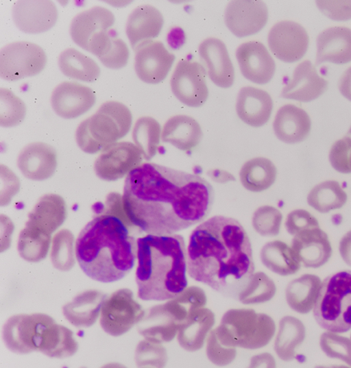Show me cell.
Listing matches in <instances>:
<instances>
[{
	"mask_svg": "<svg viewBox=\"0 0 351 368\" xmlns=\"http://www.w3.org/2000/svg\"><path fill=\"white\" fill-rule=\"evenodd\" d=\"M277 169L268 158L256 157L244 163L239 177L242 185L252 192H261L269 188L275 182Z\"/></svg>",
	"mask_w": 351,
	"mask_h": 368,
	"instance_id": "cell-35",
	"label": "cell"
},
{
	"mask_svg": "<svg viewBox=\"0 0 351 368\" xmlns=\"http://www.w3.org/2000/svg\"><path fill=\"white\" fill-rule=\"evenodd\" d=\"M339 89L346 98L351 101V66L348 67L340 77Z\"/></svg>",
	"mask_w": 351,
	"mask_h": 368,
	"instance_id": "cell-54",
	"label": "cell"
},
{
	"mask_svg": "<svg viewBox=\"0 0 351 368\" xmlns=\"http://www.w3.org/2000/svg\"><path fill=\"white\" fill-rule=\"evenodd\" d=\"M75 255L87 276L101 282H113L133 268L137 243L121 219L104 214L81 230L75 243Z\"/></svg>",
	"mask_w": 351,
	"mask_h": 368,
	"instance_id": "cell-3",
	"label": "cell"
},
{
	"mask_svg": "<svg viewBox=\"0 0 351 368\" xmlns=\"http://www.w3.org/2000/svg\"><path fill=\"white\" fill-rule=\"evenodd\" d=\"M273 101L269 94L251 86L242 87L238 94L236 110L239 119L252 127H261L269 119Z\"/></svg>",
	"mask_w": 351,
	"mask_h": 368,
	"instance_id": "cell-25",
	"label": "cell"
},
{
	"mask_svg": "<svg viewBox=\"0 0 351 368\" xmlns=\"http://www.w3.org/2000/svg\"><path fill=\"white\" fill-rule=\"evenodd\" d=\"M329 160L332 167L338 172L351 173V137L345 136L332 145Z\"/></svg>",
	"mask_w": 351,
	"mask_h": 368,
	"instance_id": "cell-48",
	"label": "cell"
},
{
	"mask_svg": "<svg viewBox=\"0 0 351 368\" xmlns=\"http://www.w3.org/2000/svg\"><path fill=\"white\" fill-rule=\"evenodd\" d=\"M251 367H274L276 362L274 357L269 353H263L254 356L251 358Z\"/></svg>",
	"mask_w": 351,
	"mask_h": 368,
	"instance_id": "cell-53",
	"label": "cell"
},
{
	"mask_svg": "<svg viewBox=\"0 0 351 368\" xmlns=\"http://www.w3.org/2000/svg\"><path fill=\"white\" fill-rule=\"evenodd\" d=\"M291 248L299 261L308 268L322 267L332 255L328 235L319 228L305 230L295 234Z\"/></svg>",
	"mask_w": 351,
	"mask_h": 368,
	"instance_id": "cell-23",
	"label": "cell"
},
{
	"mask_svg": "<svg viewBox=\"0 0 351 368\" xmlns=\"http://www.w3.org/2000/svg\"><path fill=\"white\" fill-rule=\"evenodd\" d=\"M145 312L134 299L130 289H120L105 299L101 309L100 325L107 334L119 336L138 324Z\"/></svg>",
	"mask_w": 351,
	"mask_h": 368,
	"instance_id": "cell-11",
	"label": "cell"
},
{
	"mask_svg": "<svg viewBox=\"0 0 351 368\" xmlns=\"http://www.w3.org/2000/svg\"><path fill=\"white\" fill-rule=\"evenodd\" d=\"M206 352L209 360L219 366L230 364L234 360L237 354L236 347L222 341L214 329L210 331L206 338Z\"/></svg>",
	"mask_w": 351,
	"mask_h": 368,
	"instance_id": "cell-47",
	"label": "cell"
},
{
	"mask_svg": "<svg viewBox=\"0 0 351 368\" xmlns=\"http://www.w3.org/2000/svg\"><path fill=\"white\" fill-rule=\"evenodd\" d=\"M320 347L326 355L337 358L351 366V340L339 335L336 332L328 331L320 336Z\"/></svg>",
	"mask_w": 351,
	"mask_h": 368,
	"instance_id": "cell-46",
	"label": "cell"
},
{
	"mask_svg": "<svg viewBox=\"0 0 351 368\" xmlns=\"http://www.w3.org/2000/svg\"><path fill=\"white\" fill-rule=\"evenodd\" d=\"M132 119L130 110L122 103L104 102L94 114L82 121L77 127V144L88 154L101 151L128 133Z\"/></svg>",
	"mask_w": 351,
	"mask_h": 368,
	"instance_id": "cell-5",
	"label": "cell"
},
{
	"mask_svg": "<svg viewBox=\"0 0 351 368\" xmlns=\"http://www.w3.org/2000/svg\"><path fill=\"white\" fill-rule=\"evenodd\" d=\"M17 165L27 179L35 181L48 179L53 175L56 169V151L47 143H31L20 151Z\"/></svg>",
	"mask_w": 351,
	"mask_h": 368,
	"instance_id": "cell-21",
	"label": "cell"
},
{
	"mask_svg": "<svg viewBox=\"0 0 351 368\" xmlns=\"http://www.w3.org/2000/svg\"><path fill=\"white\" fill-rule=\"evenodd\" d=\"M170 85L176 98L189 107H199L207 100L206 70L197 62L180 60L171 75Z\"/></svg>",
	"mask_w": 351,
	"mask_h": 368,
	"instance_id": "cell-12",
	"label": "cell"
},
{
	"mask_svg": "<svg viewBox=\"0 0 351 368\" xmlns=\"http://www.w3.org/2000/svg\"><path fill=\"white\" fill-rule=\"evenodd\" d=\"M160 136V125L155 119L141 116L135 122L132 139L145 160H149L156 155Z\"/></svg>",
	"mask_w": 351,
	"mask_h": 368,
	"instance_id": "cell-40",
	"label": "cell"
},
{
	"mask_svg": "<svg viewBox=\"0 0 351 368\" xmlns=\"http://www.w3.org/2000/svg\"><path fill=\"white\" fill-rule=\"evenodd\" d=\"M58 65L64 75L83 82H93L100 74L99 66L93 59L72 47L60 53Z\"/></svg>",
	"mask_w": 351,
	"mask_h": 368,
	"instance_id": "cell-37",
	"label": "cell"
},
{
	"mask_svg": "<svg viewBox=\"0 0 351 368\" xmlns=\"http://www.w3.org/2000/svg\"><path fill=\"white\" fill-rule=\"evenodd\" d=\"M134 69L141 80L147 84H158L165 79L175 60L159 40H148L134 49Z\"/></svg>",
	"mask_w": 351,
	"mask_h": 368,
	"instance_id": "cell-15",
	"label": "cell"
},
{
	"mask_svg": "<svg viewBox=\"0 0 351 368\" xmlns=\"http://www.w3.org/2000/svg\"><path fill=\"white\" fill-rule=\"evenodd\" d=\"M282 214L279 210L271 206L258 208L253 214L252 225L257 233L265 236L278 235L282 223Z\"/></svg>",
	"mask_w": 351,
	"mask_h": 368,
	"instance_id": "cell-44",
	"label": "cell"
},
{
	"mask_svg": "<svg viewBox=\"0 0 351 368\" xmlns=\"http://www.w3.org/2000/svg\"><path fill=\"white\" fill-rule=\"evenodd\" d=\"M339 249L343 261L351 267V230L342 237Z\"/></svg>",
	"mask_w": 351,
	"mask_h": 368,
	"instance_id": "cell-52",
	"label": "cell"
},
{
	"mask_svg": "<svg viewBox=\"0 0 351 368\" xmlns=\"http://www.w3.org/2000/svg\"><path fill=\"white\" fill-rule=\"evenodd\" d=\"M321 283L320 278L313 274H304L291 280L285 289L289 307L300 314L309 312L315 304Z\"/></svg>",
	"mask_w": 351,
	"mask_h": 368,
	"instance_id": "cell-33",
	"label": "cell"
},
{
	"mask_svg": "<svg viewBox=\"0 0 351 368\" xmlns=\"http://www.w3.org/2000/svg\"><path fill=\"white\" fill-rule=\"evenodd\" d=\"M134 358L138 367H161L167 361V352L162 343L145 339L138 344Z\"/></svg>",
	"mask_w": 351,
	"mask_h": 368,
	"instance_id": "cell-45",
	"label": "cell"
},
{
	"mask_svg": "<svg viewBox=\"0 0 351 368\" xmlns=\"http://www.w3.org/2000/svg\"><path fill=\"white\" fill-rule=\"evenodd\" d=\"M129 56L130 51L126 43L115 36L109 51L99 59L107 68L118 69L127 64Z\"/></svg>",
	"mask_w": 351,
	"mask_h": 368,
	"instance_id": "cell-49",
	"label": "cell"
},
{
	"mask_svg": "<svg viewBox=\"0 0 351 368\" xmlns=\"http://www.w3.org/2000/svg\"><path fill=\"white\" fill-rule=\"evenodd\" d=\"M136 282L138 297L166 301L187 287V252L180 234H147L138 238Z\"/></svg>",
	"mask_w": 351,
	"mask_h": 368,
	"instance_id": "cell-4",
	"label": "cell"
},
{
	"mask_svg": "<svg viewBox=\"0 0 351 368\" xmlns=\"http://www.w3.org/2000/svg\"><path fill=\"white\" fill-rule=\"evenodd\" d=\"M51 241V260L53 267L62 271L70 270L75 262L73 233L67 229H62Z\"/></svg>",
	"mask_w": 351,
	"mask_h": 368,
	"instance_id": "cell-42",
	"label": "cell"
},
{
	"mask_svg": "<svg viewBox=\"0 0 351 368\" xmlns=\"http://www.w3.org/2000/svg\"><path fill=\"white\" fill-rule=\"evenodd\" d=\"M311 125V119L303 109L285 104L277 111L273 128L280 140L291 144L304 140L310 132Z\"/></svg>",
	"mask_w": 351,
	"mask_h": 368,
	"instance_id": "cell-27",
	"label": "cell"
},
{
	"mask_svg": "<svg viewBox=\"0 0 351 368\" xmlns=\"http://www.w3.org/2000/svg\"><path fill=\"white\" fill-rule=\"evenodd\" d=\"M276 292L274 281L265 273H253L238 295L239 300L244 304L264 303L273 298Z\"/></svg>",
	"mask_w": 351,
	"mask_h": 368,
	"instance_id": "cell-41",
	"label": "cell"
},
{
	"mask_svg": "<svg viewBox=\"0 0 351 368\" xmlns=\"http://www.w3.org/2000/svg\"><path fill=\"white\" fill-rule=\"evenodd\" d=\"M26 108L24 102L10 90L0 88V125L10 127L20 124L24 119Z\"/></svg>",
	"mask_w": 351,
	"mask_h": 368,
	"instance_id": "cell-43",
	"label": "cell"
},
{
	"mask_svg": "<svg viewBox=\"0 0 351 368\" xmlns=\"http://www.w3.org/2000/svg\"><path fill=\"white\" fill-rule=\"evenodd\" d=\"M261 259L267 269L282 276L295 274L300 268L293 249L278 240L268 242L262 247Z\"/></svg>",
	"mask_w": 351,
	"mask_h": 368,
	"instance_id": "cell-34",
	"label": "cell"
},
{
	"mask_svg": "<svg viewBox=\"0 0 351 368\" xmlns=\"http://www.w3.org/2000/svg\"><path fill=\"white\" fill-rule=\"evenodd\" d=\"M236 58L242 75L253 83L265 84L274 75V60L267 47L259 41L241 44L237 48Z\"/></svg>",
	"mask_w": 351,
	"mask_h": 368,
	"instance_id": "cell-18",
	"label": "cell"
},
{
	"mask_svg": "<svg viewBox=\"0 0 351 368\" xmlns=\"http://www.w3.org/2000/svg\"><path fill=\"white\" fill-rule=\"evenodd\" d=\"M114 20V14L108 9L92 7L73 17L70 35L77 45L99 58L112 46L115 35L111 27Z\"/></svg>",
	"mask_w": 351,
	"mask_h": 368,
	"instance_id": "cell-8",
	"label": "cell"
},
{
	"mask_svg": "<svg viewBox=\"0 0 351 368\" xmlns=\"http://www.w3.org/2000/svg\"><path fill=\"white\" fill-rule=\"evenodd\" d=\"M346 201V193L340 184L334 180L325 181L316 185L307 197L308 205L322 213L341 208Z\"/></svg>",
	"mask_w": 351,
	"mask_h": 368,
	"instance_id": "cell-38",
	"label": "cell"
},
{
	"mask_svg": "<svg viewBox=\"0 0 351 368\" xmlns=\"http://www.w3.org/2000/svg\"><path fill=\"white\" fill-rule=\"evenodd\" d=\"M66 217V204L63 198L58 195L49 193L39 198L29 213L25 224L51 235L62 224Z\"/></svg>",
	"mask_w": 351,
	"mask_h": 368,
	"instance_id": "cell-30",
	"label": "cell"
},
{
	"mask_svg": "<svg viewBox=\"0 0 351 368\" xmlns=\"http://www.w3.org/2000/svg\"><path fill=\"white\" fill-rule=\"evenodd\" d=\"M328 84L327 80L319 75L311 61L306 60L295 68L281 95L286 99L311 101L326 91Z\"/></svg>",
	"mask_w": 351,
	"mask_h": 368,
	"instance_id": "cell-22",
	"label": "cell"
},
{
	"mask_svg": "<svg viewBox=\"0 0 351 368\" xmlns=\"http://www.w3.org/2000/svg\"><path fill=\"white\" fill-rule=\"evenodd\" d=\"M12 16L16 27L27 34L51 29L58 19L56 5L49 0H20L14 3Z\"/></svg>",
	"mask_w": 351,
	"mask_h": 368,
	"instance_id": "cell-17",
	"label": "cell"
},
{
	"mask_svg": "<svg viewBox=\"0 0 351 368\" xmlns=\"http://www.w3.org/2000/svg\"><path fill=\"white\" fill-rule=\"evenodd\" d=\"M225 23L236 36L242 38L256 34L267 23L268 10L259 0H234L225 10Z\"/></svg>",
	"mask_w": 351,
	"mask_h": 368,
	"instance_id": "cell-16",
	"label": "cell"
},
{
	"mask_svg": "<svg viewBox=\"0 0 351 368\" xmlns=\"http://www.w3.org/2000/svg\"><path fill=\"white\" fill-rule=\"evenodd\" d=\"M208 174L215 182L219 183L234 180V177L231 173L223 170H211Z\"/></svg>",
	"mask_w": 351,
	"mask_h": 368,
	"instance_id": "cell-55",
	"label": "cell"
},
{
	"mask_svg": "<svg viewBox=\"0 0 351 368\" xmlns=\"http://www.w3.org/2000/svg\"><path fill=\"white\" fill-rule=\"evenodd\" d=\"M51 240V235L25 224L19 236L17 249L19 255L26 261L39 262L45 258Z\"/></svg>",
	"mask_w": 351,
	"mask_h": 368,
	"instance_id": "cell-39",
	"label": "cell"
},
{
	"mask_svg": "<svg viewBox=\"0 0 351 368\" xmlns=\"http://www.w3.org/2000/svg\"><path fill=\"white\" fill-rule=\"evenodd\" d=\"M215 321V315L208 308L203 307L194 311L178 331L176 336L179 345L189 352L201 349Z\"/></svg>",
	"mask_w": 351,
	"mask_h": 368,
	"instance_id": "cell-32",
	"label": "cell"
},
{
	"mask_svg": "<svg viewBox=\"0 0 351 368\" xmlns=\"http://www.w3.org/2000/svg\"><path fill=\"white\" fill-rule=\"evenodd\" d=\"M202 137L199 124L193 117L178 114L170 117L164 124L161 138L182 151L195 147Z\"/></svg>",
	"mask_w": 351,
	"mask_h": 368,
	"instance_id": "cell-31",
	"label": "cell"
},
{
	"mask_svg": "<svg viewBox=\"0 0 351 368\" xmlns=\"http://www.w3.org/2000/svg\"><path fill=\"white\" fill-rule=\"evenodd\" d=\"M306 330L302 322L293 316L283 317L279 321L274 342V350L282 360L290 361L295 357V349L304 341Z\"/></svg>",
	"mask_w": 351,
	"mask_h": 368,
	"instance_id": "cell-36",
	"label": "cell"
},
{
	"mask_svg": "<svg viewBox=\"0 0 351 368\" xmlns=\"http://www.w3.org/2000/svg\"><path fill=\"white\" fill-rule=\"evenodd\" d=\"M213 200L201 176L154 163L128 173L122 197L129 221L148 234H173L202 221Z\"/></svg>",
	"mask_w": 351,
	"mask_h": 368,
	"instance_id": "cell-1",
	"label": "cell"
},
{
	"mask_svg": "<svg viewBox=\"0 0 351 368\" xmlns=\"http://www.w3.org/2000/svg\"><path fill=\"white\" fill-rule=\"evenodd\" d=\"M164 23L161 12L149 4L136 7L128 16L125 32L133 49L160 34Z\"/></svg>",
	"mask_w": 351,
	"mask_h": 368,
	"instance_id": "cell-28",
	"label": "cell"
},
{
	"mask_svg": "<svg viewBox=\"0 0 351 368\" xmlns=\"http://www.w3.org/2000/svg\"><path fill=\"white\" fill-rule=\"evenodd\" d=\"M199 53L206 65L209 78L215 84L222 88L232 85L234 66L222 40L214 37L206 38L199 46Z\"/></svg>",
	"mask_w": 351,
	"mask_h": 368,
	"instance_id": "cell-24",
	"label": "cell"
},
{
	"mask_svg": "<svg viewBox=\"0 0 351 368\" xmlns=\"http://www.w3.org/2000/svg\"><path fill=\"white\" fill-rule=\"evenodd\" d=\"M217 335L232 347L256 349L267 345L273 338L276 324L273 319L253 309H230L214 329Z\"/></svg>",
	"mask_w": 351,
	"mask_h": 368,
	"instance_id": "cell-7",
	"label": "cell"
},
{
	"mask_svg": "<svg viewBox=\"0 0 351 368\" xmlns=\"http://www.w3.org/2000/svg\"><path fill=\"white\" fill-rule=\"evenodd\" d=\"M46 63V54L39 45L27 41L13 42L0 51V76L7 81L34 76L44 69Z\"/></svg>",
	"mask_w": 351,
	"mask_h": 368,
	"instance_id": "cell-10",
	"label": "cell"
},
{
	"mask_svg": "<svg viewBox=\"0 0 351 368\" xmlns=\"http://www.w3.org/2000/svg\"><path fill=\"white\" fill-rule=\"evenodd\" d=\"M350 134H351V127L350 129L349 130V132H348Z\"/></svg>",
	"mask_w": 351,
	"mask_h": 368,
	"instance_id": "cell-56",
	"label": "cell"
},
{
	"mask_svg": "<svg viewBox=\"0 0 351 368\" xmlns=\"http://www.w3.org/2000/svg\"><path fill=\"white\" fill-rule=\"evenodd\" d=\"M182 323L167 302L155 305L145 312L137 330L145 339L162 343L172 341Z\"/></svg>",
	"mask_w": 351,
	"mask_h": 368,
	"instance_id": "cell-20",
	"label": "cell"
},
{
	"mask_svg": "<svg viewBox=\"0 0 351 368\" xmlns=\"http://www.w3.org/2000/svg\"><path fill=\"white\" fill-rule=\"evenodd\" d=\"M95 102L94 91L75 82H63L53 89L51 106L60 117L75 119L89 110Z\"/></svg>",
	"mask_w": 351,
	"mask_h": 368,
	"instance_id": "cell-19",
	"label": "cell"
},
{
	"mask_svg": "<svg viewBox=\"0 0 351 368\" xmlns=\"http://www.w3.org/2000/svg\"><path fill=\"white\" fill-rule=\"evenodd\" d=\"M351 61V29L344 26L330 27L317 38L316 64L324 62L345 64Z\"/></svg>",
	"mask_w": 351,
	"mask_h": 368,
	"instance_id": "cell-26",
	"label": "cell"
},
{
	"mask_svg": "<svg viewBox=\"0 0 351 368\" xmlns=\"http://www.w3.org/2000/svg\"><path fill=\"white\" fill-rule=\"evenodd\" d=\"M56 322L44 313L19 314L10 317L3 328V339L12 352L26 354L41 352L48 331Z\"/></svg>",
	"mask_w": 351,
	"mask_h": 368,
	"instance_id": "cell-9",
	"label": "cell"
},
{
	"mask_svg": "<svg viewBox=\"0 0 351 368\" xmlns=\"http://www.w3.org/2000/svg\"><path fill=\"white\" fill-rule=\"evenodd\" d=\"M309 42L306 29L292 21L275 23L268 33L267 43L270 51L278 59L293 62L301 59L307 51Z\"/></svg>",
	"mask_w": 351,
	"mask_h": 368,
	"instance_id": "cell-14",
	"label": "cell"
},
{
	"mask_svg": "<svg viewBox=\"0 0 351 368\" xmlns=\"http://www.w3.org/2000/svg\"><path fill=\"white\" fill-rule=\"evenodd\" d=\"M187 271L193 280L238 297L254 271L251 243L242 225L222 215L198 225L189 241Z\"/></svg>",
	"mask_w": 351,
	"mask_h": 368,
	"instance_id": "cell-2",
	"label": "cell"
},
{
	"mask_svg": "<svg viewBox=\"0 0 351 368\" xmlns=\"http://www.w3.org/2000/svg\"><path fill=\"white\" fill-rule=\"evenodd\" d=\"M143 155L130 142H118L101 151L94 164L96 175L106 181L119 180L139 167Z\"/></svg>",
	"mask_w": 351,
	"mask_h": 368,
	"instance_id": "cell-13",
	"label": "cell"
},
{
	"mask_svg": "<svg viewBox=\"0 0 351 368\" xmlns=\"http://www.w3.org/2000/svg\"><path fill=\"white\" fill-rule=\"evenodd\" d=\"M313 316L327 331L343 333L351 329V270L336 272L323 280Z\"/></svg>",
	"mask_w": 351,
	"mask_h": 368,
	"instance_id": "cell-6",
	"label": "cell"
},
{
	"mask_svg": "<svg viewBox=\"0 0 351 368\" xmlns=\"http://www.w3.org/2000/svg\"><path fill=\"white\" fill-rule=\"evenodd\" d=\"M106 298V295L99 291H85L63 306V315L75 327H90L97 321Z\"/></svg>",
	"mask_w": 351,
	"mask_h": 368,
	"instance_id": "cell-29",
	"label": "cell"
},
{
	"mask_svg": "<svg viewBox=\"0 0 351 368\" xmlns=\"http://www.w3.org/2000/svg\"><path fill=\"white\" fill-rule=\"evenodd\" d=\"M285 225L287 231L293 236L305 230L319 228L318 221L310 212L302 209L289 212Z\"/></svg>",
	"mask_w": 351,
	"mask_h": 368,
	"instance_id": "cell-50",
	"label": "cell"
},
{
	"mask_svg": "<svg viewBox=\"0 0 351 368\" xmlns=\"http://www.w3.org/2000/svg\"><path fill=\"white\" fill-rule=\"evenodd\" d=\"M317 6L328 17L337 21L351 19V1H318Z\"/></svg>",
	"mask_w": 351,
	"mask_h": 368,
	"instance_id": "cell-51",
	"label": "cell"
}]
</instances>
